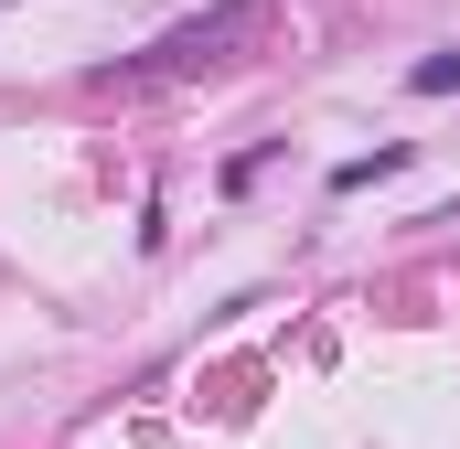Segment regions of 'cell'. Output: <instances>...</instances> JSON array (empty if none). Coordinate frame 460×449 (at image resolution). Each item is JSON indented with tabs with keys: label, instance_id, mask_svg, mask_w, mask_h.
I'll list each match as a JSON object with an SVG mask.
<instances>
[{
	"label": "cell",
	"instance_id": "cell-1",
	"mask_svg": "<svg viewBox=\"0 0 460 449\" xmlns=\"http://www.w3.org/2000/svg\"><path fill=\"white\" fill-rule=\"evenodd\" d=\"M257 32H268V0H215L204 22L161 32V43H150V65H128V75H108V86H150V75H193V65H226L235 43H257Z\"/></svg>",
	"mask_w": 460,
	"mask_h": 449
},
{
	"label": "cell",
	"instance_id": "cell-2",
	"mask_svg": "<svg viewBox=\"0 0 460 449\" xmlns=\"http://www.w3.org/2000/svg\"><path fill=\"white\" fill-rule=\"evenodd\" d=\"M385 172H407V139H385V150H353L343 172H332V193H364V182H385Z\"/></svg>",
	"mask_w": 460,
	"mask_h": 449
},
{
	"label": "cell",
	"instance_id": "cell-3",
	"mask_svg": "<svg viewBox=\"0 0 460 449\" xmlns=\"http://www.w3.org/2000/svg\"><path fill=\"white\" fill-rule=\"evenodd\" d=\"M407 97H460V43H439V54L407 65Z\"/></svg>",
	"mask_w": 460,
	"mask_h": 449
}]
</instances>
